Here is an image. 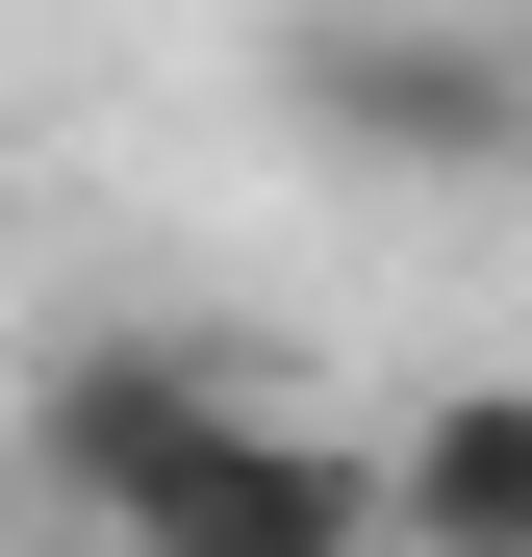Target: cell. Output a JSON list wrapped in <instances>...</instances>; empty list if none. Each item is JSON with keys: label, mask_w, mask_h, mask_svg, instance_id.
Wrapping results in <instances>:
<instances>
[{"label": "cell", "mask_w": 532, "mask_h": 557, "mask_svg": "<svg viewBox=\"0 0 532 557\" xmlns=\"http://www.w3.org/2000/svg\"><path fill=\"white\" fill-rule=\"evenodd\" d=\"M305 127L330 152H381V177H532V26H305Z\"/></svg>", "instance_id": "cell-2"}, {"label": "cell", "mask_w": 532, "mask_h": 557, "mask_svg": "<svg viewBox=\"0 0 532 557\" xmlns=\"http://www.w3.org/2000/svg\"><path fill=\"white\" fill-rule=\"evenodd\" d=\"M381 557H532V381H431L381 431Z\"/></svg>", "instance_id": "cell-4"}, {"label": "cell", "mask_w": 532, "mask_h": 557, "mask_svg": "<svg viewBox=\"0 0 532 557\" xmlns=\"http://www.w3.org/2000/svg\"><path fill=\"white\" fill-rule=\"evenodd\" d=\"M102 557H381V431H305V406L228 381V406L102 507Z\"/></svg>", "instance_id": "cell-1"}, {"label": "cell", "mask_w": 532, "mask_h": 557, "mask_svg": "<svg viewBox=\"0 0 532 557\" xmlns=\"http://www.w3.org/2000/svg\"><path fill=\"white\" fill-rule=\"evenodd\" d=\"M203 406H228V355H203V330H51V381L0 406V482H26L51 532H102Z\"/></svg>", "instance_id": "cell-3"}]
</instances>
